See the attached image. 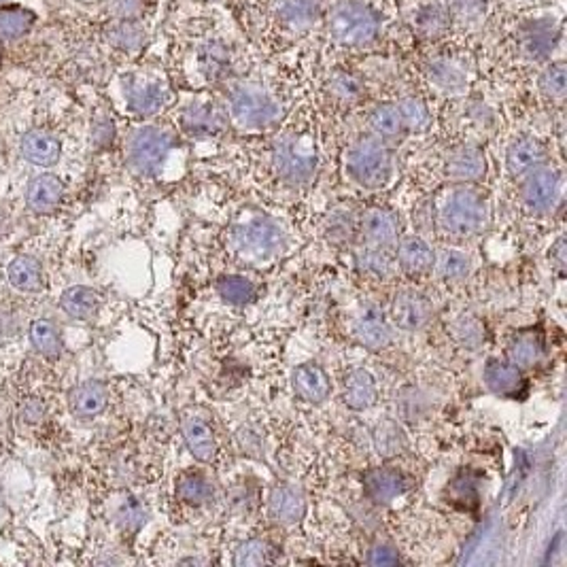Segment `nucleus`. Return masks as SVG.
I'll return each instance as SVG.
<instances>
[{
	"mask_svg": "<svg viewBox=\"0 0 567 567\" xmlns=\"http://www.w3.org/2000/svg\"><path fill=\"white\" fill-rule=\"evenodd\" d=\"M438 223L446 234L470 238L487 226V202L470 187L452 189L440 204Z\"/></svg>",
	"mask_w": 567,
	"mask_h": 567,
	"instance_id": "nucleus-1",
	"label": "nucleus"
},
{
	"mask_svg": "<svg viewBox=\"0 0 567 567\" xmlns=\"http://www.w3.org/2000/svg\"><path fill=\"white\" fill-rule=\"evenodd\" d=\"M347 172L361 187H385L391 178V156L380 140L359 138L347 153Z\"/></svg>",
	"mask_w": 567,
	"mask_h": 567,
	"instance_id": "nucleus-2",
	"label": "nucleus"
},
{
	"mask_svg": "<svg viewBox=\"0 0 567 567\" xmlns=\"http://www.w3.org/2000/svg\"><path fill=\"white\" fill-rule=\"evenodd\" d=\"M329 35L340 45L370 43L379 32V19L368 6L359 3H340L329 15Z\"/></svg>",
	"mask_w": 567,
	"mask_h": 567,
	"instance_id": "nucleus-3",
	"label": "nucleus"
},
{
	"mask_svg": "<svg viewBox=\"0 0 567 567\" xmlns=\"http://www.w3.org/2000/svg\"><path fill=\"white\" fill-rule=\"evenodd\" d=\"M234 242L245 255L264 259L277 255L285 245V234L277 223L266 217H251L234 228Z\"/></svg>",
	"mask_w": 567,
	"mask_h": 567,
	"instance_id": "nucleus-4",
	"label": "nucleus"
},
{
	"mask_svg": "<svg viewBox=\"0 0 567 567\" xmlns=\"http://www.w3.org/2000/svg\"><path fill=\"white\" fill-rule=\"evenodd\" d=\"M172 138L159 127H143L134 134L130 143V162L145 177L157 175L168 157Z\"/></svg>",
	"mask_w": 567,
	"mask_h": 567,
	"instance_id": "nucleus-5",
	"label": "nucleus"
},
{
	"mask_svg": "<svg viewBox=\"0 0 567 567\" xmlns=\"http://www.w3.org/2000/svg\"><path fill=\"white\" fill-rule=\"evenodd\" d=\"M274 166L285 181L306 183L315 175L317 156L310 147L299 143L298 138L285 137L274 147Z\"/></svg>",
	"mask_w": 567,
	"mask_h": 567,
	"instance_id": "nucleus-6",
	"label": "nucleus"
},
{
	"mask_svg": "<svg viewBox=\"0 0 567 567\" xmlns=\"http://www.w3.org/2000/svg\"><path fill=\"white\" fill-rule=\"evenodd\" d=\"M232 115L247 127L270 126L278 117V105L258 87H238L229 98Z\"/></svg>",
	"mask_w": 567,
	"mask_h": 567,
	"instance_id": "nucleus-7",
	"label": "nucleus"
},
{
	"mask_svg": "<svg viewBox=\"0 0 567 567\" xmlns=\"http://www.w3.org/2000/svg\"><path fill=\"white\" fill-rule=\"evenodd\" d=\"M522 204L535 215L548 213L554 207L559 197V175L557 170L538 166L532 172H527L525 183L521 189Z\"/></svg>",
	"mask_w": 567,
	"mask_h": 567,
	"instance_id": "nucleus-8",
	"label": "nucleus"
},
{
	"mask_svg": "<svg viewBox=\"0 0 567 567\" xmlns=\"http://www.w3.org/2000/svg\"><path fill=\"white\" fill-rule=\"evenodd\" d=\"M484 382H487L489 391L500 395V398H522L527 391V382L522 379V372L519 366H514L512 361L497 359L491 357L484 366Z\"/></svg>",
	"mask_w": 567,
	"mask_h": 567,
	"instance_id": "nucleus-9",
	"label": "nucleus"
},
{
	"mask_svg": "<svg viewBox=\"0 0 567 567\" xmlns=\"http://www.w3.org/2000/svg\"><path fill=\"white\" fill-rule=\"evenodd\" d=\"M391 317L398 328L417 331L425 328L431 319V304L423 293L414 289H401L391 304Z\"/></svg>",
	"mask_w": 567,
	"mask_h": 567,
	"instance_id": "nucleus-10",
	"label": "nucleus"
},
{
	"mask_svg": "<svg viewBox=\"0 0 567 567\" xmlns=\"http://www.w3.org/2000/svg\"><path fill=\"white\" fill-rule=\"evenodd\" d=\"M291 387L296 398L306 404H321L329 398V376L319 363H299L291 372Z\"/></svg>",
	"mask_w": 567,
	"mask_h": 567,
	"instance_id": "nucleus-11",
	"label": "nucleus"
},
{
	"mask_svg": "<svg viewBox=\"0 0 567 567\" xmlns=\"http://www.w3.org/2000/svg\"><path fill=\"white\" fill-rule=\"evenodd\" d=\"M363 491L376 503L398 500L408 491V478L398 468H374L363 474Z\"/></svg>",
	"mask_w": 567,
	"mask_h": 567,
	"instance_id": "nucleus-12",
	"label": "nucleus"
},
{
	"mask_svg": "<svg viewBox=\"0 0 567 567\" xmlns=\"http://www.w3.org/2000/svg\"><path fill=\"white\" fill-rule=\"evenodd\" d=\"M361 232L366 240L374 247H391L398 242L400 221L391 210L387 208H368L361 217Z\"/></svg>",
	"mask_w": 567,
	"mask_h": 567,
	"instance_id": "nucleus-13",
	"label": "nucleus"
},
{
	"mask_svg": "<svg viewBox=\"0 0 567 567\" xmlns=\"http://www.w3.org/2000/svg\"><path fill=\"white\" fill-rule=\"evenodd\" d=\"M355 331L359 342L370 350L387 349L393 338L391 325H389L387 317L379 309H374V306H368V309L361 310V315L357 317Z\"/></svg>",
	"mask_w": 567,
	"mask_h": 567,
	"instance_id": "nucleus-14",
	"label": "nucleus"
},
{
	"mask_svg": "<svg viewBox=\"0 0 567 567\" xmlns=\"http://www.w3.org/2000/svg\"><path fill=\"white\" fill-rule=\"evenodd\" d=\"M546 149L538 138L521 137L510 143L506 151V166L512 177H522L544 162Z\"/></svg>",
	"mask_w": 567,
	"mask_h": 567,
	"instance_id": "nucleus-15",
	"label": "nucleus"
},
{
	"mask_svg": "<svg viewBox=\"0 0 567 567\" xmlns=\"http://www.w3.org/2000/svg\"><path fill=\"white\" fill-rule=\"evenodd\" d=\"M376 400V382L363 368L349 370L342 380V401L350 410H366Z\"/></svg>",
	"mask_w": 567,
	"mask_h": 567,
	"instance_id": "nucleus-16",
	"label": "nucleus"
},
{
	"mask_svg": "<svg viewBox=\"0 0 567 567\" xmlns=\"http://www.w3.org/2000/svg\"><path fill=\"white\" fill-rule=\"evenodd\" d=\"M108 391L98 380H87L76 385L68 395V404L73 414L79 419H94L106 408Z\"/></svg>",
	"mask_w": 567,
	"mask_h": 567,
	"instance_id": "nucleus-17",
	"label": "nucleus"
},
{
	"mask_svg": "<svg viewBox=\"0 0 567 567\" xmlns=\"http://www.w3.org/2000/svg\"><path fill=\"white\" fill-rule=\"evenodd\" d=\"M487 170V164H484V156L476 147H459V149L451 151L449 157H446V175H449L452 181L459 183H471L478 181Z\"/></svg>",
	"mask_w": 567,
	"mask_h": 567,
	"instance_id": "nucleus-18",
	"label": "nucleus"
},
{
	"mask_svg": "<svg viewBox=\"0 0 567 567\" xmlns=\"http://www.w3.org/2000/svg\"><path fill=\"white\" fill-rule=\"evenodd\" d=\"M268 508H270V516L274 521L291 525V522H298L304 516L306 501L302 491L291 487V484H280V487L272 489Z\"/></svg>",
	"mask_w": 567,
	"mask_h": 567,
	"instance_id": "nucleus-19",
	"label": "nucleus"
},
{
	"mask_svg": "<svg viewBox=\"0 0 567 567\" xmlns=\"http://www.w3.org/2000/svg\"><path fill=\"white\" fill-rule=\"evenodd\" d=\"M183 438L187 451L197 461H213L217 455V440L210 425L200 417H187L183 423Z\"/></svg>",
	"mask_w": 567,
	"mask_h": 567,
	"instance_id": "nucleus-20",
	"label": "nucleus"
},
{
	"mask_svg": "<svg viewBox=\"0 0 567 567\" xmlns=\"http://www.w3.org/2000/svg\"><path fill=\"white\" fill-rule=\"evenodd\" d=\"M510 361L519 368L538 366L544 357V336L540 329H522L512 336L508 349Z\"/></svg>",
	"mask_w": 567,
	"mask_h": 567,
	"instance_id": "nucleus-21",
	"label": "nucleus"
},
{
	"mask_svg": "<svg viewBox=\"0 0 567 567\" xmlns=\"http://www.w3.org/2000/svg\"><path fill=\"white\" fill-rule=\"evenodd\" d=\"M433 251L423 238L419 236H406L398 245V261L400 268L410 277L423 274L433 266Z\"/></svg>",
	"mask_w": 567,
	"mask_h": 567,
	"instance_id": "nucleus-22",
	"label": "nucleus"
},
{
	"mask_svg": "<svg viewBox=\"0 0 567 567\" xmlns=\"http://www.w3.org/2000/svg\"><path fill=\"white\" fill-rule=\"evenodd\" d=\"M22 153L28 162L36 166H51L60 157V143L49 132H28L22 140Z\"/></svg>",
	"mask_w": 567,
	"mask_h": 567,
	"instance_id": "nucleus-23",
	"label": "nucleus"
},
{
	"mask_svg": "<svg viewBox=\"0 0 567 567\" xmlns=\"http://www.w3.org/2000/svg\"><path fill=\"white\" fill-rule=\"evenodd\" d=\"M64 185L54 175H41L30 183L28 187V204L36 213H49L62 200Z\"/></svg>",
	"mask_w": 567,
	"mask_h": 567,
	"instance_id": "nucleus-24",
	"label": "nucleus"
},
{
	"mask_svg": "<svg viewBox=\"0 0 567 567\" xmlns=\"http://www.w3.org/2000/svg\"><path fill=\"white\" fill-rule=\"evenodd\" d=\"M62 309L73 319L86 321V319H92L96 312H98L100 296L94 289H89V287L83 285L70 287V289L64 291L62 296Z\"/></svg>",
	"mask_w": 567,
	"mask_h": 567,
	"instance_id": "nucleus-25",
	"label": "nucleus"
},
{
	"mask_svg": "<svg viewBox=\"0 0 567 567\" xmlns=\"http://www.w3.org/2000/svg\"><path fill=\"white\" fill-rule=\"evenodd\" d=\"M478 497L481 495H478V478L474 476V471H459L449 484V501L459 510L471 512L481 503Z\"/></svg>",
	"mask_w": 567,
	"mask_h": 567,
	"instance_id": "nucleus-26",
	"label": "nucleus"
},
{
	"mask_svg": "<svg viewBox=\"0 0 567 567\" xmlns=\"http://www.w3.org/2000/svg\"><path fill=\"white\" fill-rule=\"evenodd\" d=\"M183 127L191 137H210L221 127V121L208 105H196L189 106L183 115Z\"/></svg>",
	"mask_w": 567,
	"mask_h": 567,
	"instance_id": "nucleus-27",
	"label": "nucleus"
},
{
	"mask_svg": "<svg viewBox=\"0 0 567 567\" xmlns=\"http://www.w3.org/2000/svg\"><path fill=\"white\" fill-rule=\"evenodd\" d=\"M177 495L178 500L189 503V506H202V503H207L213 497V489H210V482L202 474L189 471V474L178 478Z\"/></svg>",
	"mask_w": 567,
	"mask_h": 567,
	"instance_id": "nucleus-28",
	"label": "nucleus"
},
{
	"mask_svg": "<svg viewBox=\"0 0 567 567\" xmlns=\"http://www.w3.org/2000/svg\"><path fill=\"white\" fill-rule=\"evenodd\" d=\"M554 38H557V35H554L552 25H548L546 22H538L522 32V47H525V51L533 60H542L552 49Z\"/></svg>",
	"mask_w": 567,
	"mask_h": 567,
	"instance_id": "nucleus-29",
	"label": "nucleus"
},
{
	"mask_svg": "<svg viewBox=\"0 0 567 567\" xmlns=\"http://www.w3.org/2000/svg\"><path fill=\"white\" fill-rule=\"evenodd\" d=\"M30 338L35 349L45 357H57L62 353L60 331H57L56 325L47 321V319H38V321L32 323Z\"/></svg>",
	"mask_w": 567,
	"mask_h": 567,
	"instance_id": "nucleus-30",
	"label": "nucleus"
},
{
	"mask_svg": "<svg viewBox=\"0 0 567 567\" xmlns=\"http://www.w3.org/2000/svg\"><path fill=\"white\" fill-rule=\"evenodd\" d=\"M374 446L376 452L385 459L400 455L406 446L404 431H401L398 423H393V420H382L374 431Z\"/></svg>",
	"mask_w": 567,
	"mask_h": 567,
	"instance_id": "nucleus-31",
	"label": "nucleus"
},
{
	"mask_svg": "<svg viewBox=\"0 0 567 567\" xmlns=\"http://www.w3.org/2000/svg\"><path fill=\"white\" fill-rule=\"evenodd\" d=\"M370 126L382 138H395L404 130V119H401L400 108L395 105H380L370 115Z\"/></svg>",
	"mask_w": 567,
	"mask_h": 567,
	"instance_id": "nucleus-32",
	"label": "nucleus"
},
{
	"mask_svg": "<svg viewBox=\"0 0 567 567\" xmlns=\"http://www.w3.org/2000/svg\"><path fill=\"white\" fill-rule=\"evenodd\" d=\"M32 24H35V15L22 6H3L0 9V36H22L32 28Z\"/></svg>",
	"mask_w": 567,
	"mask_h": 567,
	"instance_id": "nucleus-33",
	"label": "nucleus"
},
{
	"mask_svg": "<svg viewBox=\"0 0 567 567\" xmlns=\"http://www.w3.org/2000/svg\"><path fill=\"white\" fill-rule=\"evenodd\" d=\"M9 278L17 289L32 291L41 285V266L32 258H15L9 266Z\"/></svg>",
	"mask_w": 567,
	"mask_h": 567,
	"instance_id": "nucleus-34",
	"label": "nucleus"
},
{
	"mask_svg": "<svg viewBox=\"0 0 567 567\" xmlns=\"http://www.w3.org/2000/svg\"><path fill=\"white\" fill-rule=\"evenodd\" d=\"M217 291L226 302L240 306L251 302L255 296V285L245 277H223L217 283Z\"/></svg>",
	"mask_w": 567,
	"mask_h": 567,
	"instance_id": "nucleus-35",
	"label": "nucleus"
},
{
	"mask_svg": "<svg viewBox=\"0 0 567 567\" xmlns=\"http://www.w3.org/2000/svg\"><path fill=\"white\" fill-rule=\"evenodd\" d=\"M277 11L285 22L304 25L317 15V0H278Z\"/></svg>",
	"mask_w": 567,
	"mask_h": 567,
	"instance_id": "nucleus-36",
	"label": "nucleus"
},
{
	"mask_svg": "<svg viewBox=\"0 0 567 567\" xmlns=\"http://www.w3.org/2000/svg\"><path fill=\"white\" fill-rule=\"evenodd\" d=\"M130 105L134 111L151 115L156 113L159 106L164 105V92L159 86H153V83H147V86H137L130 92Z\"/></svg>",
	"mask_w": 567,
	"mask_h": 567,
	"instance_id": "nucleus-37",
	"label": "nucleus"
},
{
	"mask_svg": "<svg viewBox=\"0 0 567 567\" xmlns=\"http://www.w3.org/2000/svg\"><path fill=\"white\" fill-rule=\"evenodd\" d=\"M357 261H359V268L366 274H372L376 278H385L389 272H391V261H389L385 248L370 245L366 248H361L357 253Z\"/></svg>",
	"mask_w": 567,
	"mask_h": 567,
	"instance_id": "nucleus-38",
	"label": "nucleus"
},
{
	"mask_svg": "<svg viewBox=\"0 0 567 567\" xmlns=\"http://www.w3.org/2000/svg\"><path fill=\"white\" fill-rule=\"evenodd\" d=\"M433 261H438V272L444 280H461L470 272V258L459 251H442Z\"/></svg>",
	"mask_w": 567,
	"mask_h": 567,
	"instance_id": "nucleus-39",
	"label": "nucleus"
},
{
	"mask_svg": "<svg viewBox=\"0 0 567 567\" xmlns=\"http://www.w3.org/2000/svg\"><path fill=\"white\" fill-rule=\"evenodd\" d=\"M417 25L425 36H440L449 28V13L440 5H427L419 11Z\"/></svg>",
	"mask_w": 567,
	"mask_h": 567,
	"instance_id": "nucleus-40",
	"label": "nucleus"
},
{
	"mask_svg": "<svg viewBox=\"0 0 567 567\" xmlns=\"http://www.w3.org/2000/svg\"><path fill=\"white\" fill-rule=\"evenodd\" d=\"M540 89L544 92L548 98L561 100L565 96L567 89V70L565 64H551L540 76Z\"/></svg>",
	"mask_w": 567,
	"mask_h": 567,
	"instance_id": "nucleus-41",
	"label": "nucleus"
},
{
	"mask_svg": "<svg viewBox=\"0 0 567 567\" xmlns=\"http://www.w3.org/2000/svg\"><path fill=\"white\" fill-rule=\"evenodd\" d=\"M398 108L401 113V119H404V126L410 127V130L423 132L430 126V113H427V106L420 100L406 98L400 102Z\"/></svg>",
	"mask_w": 567,
	"mask_h": 567,
	"instance_id": "nucleus-42",
	"label": "nucleus"
},
{
	"mask_svg": "<svg viewBox=\"0 0 567 567\" xmlns=\"http://www.w3.org/2000/svg\"><path fill=\"white\" fill-rule=\"evenodd\" d=\"M268 561V546L261 540H247L236 548L234 552V563L240 567H251L261 565Z\"/></svg>",
	"mask_w": 567,
	"mask_h": 567,
	"instance_id": "nucleus-43",
	"label": "nucleus"
},
{
	"mask_svg": "<svg viewBox=\"0 0 567 567\" xmlns=\"http://www.w3.org/2000/svg\"><path fill=\"white\" fill-rule=\"evenodd\" d=\"M202 66L204 70H207V75L210 76V79L221 76L228 68L226 49L219 47V45H208V47L202 51Z\"/></svg>",
	"mask_w": 567,
	"mask_h": 567,
	"instance_id": "nucleus-44",
	"label": "nucleus"
},
{
	"mask_svg": "<svg viewBox=\"0 0 567 567\" xmlns=\"http://www.w3.org/2000/svg\"><path fill=\"white\" fill-rule=\"evenodd\" d=\"M329 87H331V92L338 96V98L347 100V102L357 100L361 96V83L349 73L334 75V79H331Z\"/></svg>",
	"mask_w": 567,
	"mask_h": 567,
	"instance_id": "nucleus-45",
	"label": "nucleus"
},
{
	"mask_svg": "<svg viewBox=\"0 0 567 567\" xmlns=\"http://www.w3.org/2000/svg\"><path fill=\"white\" fill-rule=\"evenodd\" d=\"M430 73H431V79L436 81L440 87H444V89L463 87V75L459 73L455 66H451V64H446V62L433 64Z\"/></svg>",
	"mask_w": 567,
	"mask_h": 567,
	"instance_id": "nucleus-46",
	"label": "nucleus"
},
{
	"mask_svg": "<svg viewBox=\"0 0 567 567\" xmlns=\"http://www.w3.org/2000/svg\"><path fill=\"white\" fill-rule=\"evenodd\" d=\"M355 223L350 213H336L328 223V238L331 240H349L353 234Z\"/></svg>",
	"mask_w": 567,
	"mask_h": 567,
	"instance_id": "nucleus-47",
	"label": "nucleus"
},
{
	"mask_svg": "<svg viewBox=\"0 0 567 567\" xmlns=\"http://www.w3.org/2000/svg\"><path fill=\"white\" fill-rule=\"evenodd\" d=\"M457 331H459V338H461V342L468 344V347L471 349H474L476 344H481V340L484 338V331L476 319H463V321L457 325Z\"/></svg>",
	"mask_w": 567,
	"mask_h": 567,
	"instance_id": "nucleus-48",
	"label": "nucleus"
},
{
	"mask_svg": "<svg viewBox=\"0 0 567 567\" xmlns=\"http://www.w3.org/2000/svg\"><path fill=\"white\" fill-rule=\"evenodd\" d=\"M368 563L370 565H398L400 557L393 548H389L385 544H376L372 546V551L368 554Z\"/></svg>",
	"mask_w": 567,
	"mask_h": 567,
	"instance_id": "nucleus-49",
	"label": "nucleus"
},
{
	"mask_svg": "<svg viewBox=\"0 0 567 567\" xmlns=\"http://www.w3.org/2000/svg\"><path fill=\"white\" fill-rule=\"evenodd\" d=\"M551 258L554 259V264H557V268H561V270H563V266H565V238L557 240V245H554V248L551 251Z\"/></svg>",
	"mask_w": 567,
	"mask_h": 567,
	"instance_id": "nucleus-50",
	"label": "nucleus"
},
{
	"mask_svg": "<svg viewBox=\"0 0 567 567\" xmlns=\"http://www.w3.org/2000/svg\"><path fill=\"white\" fill-rule=\"evenodd\" d=\"M22 414H24V419H25V420H30V423H32V420H38V419H41L43 408L38 406V404H35V401H30L28 406H24V408H22Z\"/></svg>",
	"mask_w": 567,
	"mask_h": 567,
	"instance_id": "nucleus-51",
	"label": "nucleus"
},
{
	"mask_svg": "<svg viewBox=\"0 0 567 567\" xmlns=\"http://www.w3.org/2000/svg\"><path fill=\"white\" fill-rule=\"evenodd\" d=\"M0 62H3V47H0Z\"/></svg>",
	"mask_w": 567,
	"mask_h": 567,
	"instance_id": "nucleus-52",
	"label": "nucleus"
}]
</instances>
